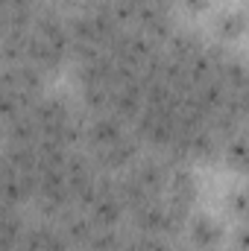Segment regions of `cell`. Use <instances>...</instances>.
Instances as JSON below:
<instances>
[{
	"label": "cell",
	"instance_id": "obj_4",
	"mask_svg": "<svg viewBox=\"0 0 249 251\" xmlns=\"http://www.w3.org/2000/svg\"><path fill=\"white\" fill-rule=\"evenodd\" d=\"M229 207H232L238 216H244V207H247V190H235V193L229 196Z\"/></svg>",
	"mask_w": 249,
	"mask_h": 251
},
{
	"label": "cell",
	"instance_id": "obj_1",
	"mask_svg": "<svg viewBox=\"0 0 249 251\" xmlns=\"http://www.w3.org/2000/svg\"><path fill=\"white\" fill-rule=\"evenodd\" d=\"M187 240H190V249L196 251H214L223 243V228L208 216V213H196V216H187Z\"/></svg>",
	"mask_w": 249,
	"mask_h": 251
},
{
	"label": "cell",
	"instance_id": "obj_5",
	"mask_svg": "<svg viewBox=\"0 0 249 251\" xmlns=\"http://www.w3.org/2000/svg\"><path fill=\"white\" fill-rule=\"evenodd\" d=\"M208 3L211 0H185V6L190 12H202V9H208Z\"/></svg>",
	"mask_w": 249,
	"mask_h": 251
},
{
	"label": "cell",
	"instance_id": "obj_3",
	"mask_svg": "<svg viewBox=\"0 0 249 251\" xmlns=\"http://www.w3.org/2000/svg\"><path fill=\"white\" fill-rule=\"evenodd\" d=\"M220 155H223L226 164H232L235 170H244V161H247V140H244V131L235 134V137H229V140H223Z\"/></svg>",
	"mask_w": 249,
	"mask_h": 251
},
{
	"label": "cell",
	"instance_id": "obj_6",
	"mask_svg": "<svg viewBox=\"0 0 249 251\" xmlns=\"http://www.w3.org/2000/svg\"><path fill=\"white\" fill-rule=\"evenodd\" d=\"M0 149H3V146H0Z\"/></svg>",
	"mask_w": 249,
	"mask_h": 251
},
{
	"label": "cell",
	"instance_id": "obj_2",
	"mask_svg": "<svg viewBox=\"0 0 249 251\" xmlns=\"http://www.w3.org/2000/svg\"><path fill=\"white\" fill-rule=\"evenodd\" d=\"M247 29V21H244V12H226L217 18V35L223 41H232V38H241Z\"/></svg>",
	"mask_w": 249,
	"mask_h": 251
}]
</instances>
